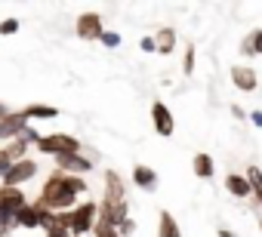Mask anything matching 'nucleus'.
I'll list each match as a JSON object with an SVG mask.
<instances>
[{"label": "nucleus", "mask_w": 262, "mask_h": 237, "mask_svg": "<svg viewBox=\"0 0 262 237\" xmlns=\"http://www.w3.org/2000/svg\"><path fill=\"white\" fill-rule=\"evenodd\" d=\"M34 203L43 206V209H50V212H71V209L80 203V197H77V191L68 185V176L56 170V173L47 176V182H43V188H40V194H37Z\"/></svg>", "instance_id": "obj_1"}, {"label": "nucleus", "mask_w": 262, "mask_h": 237, "mask_svg": "<svg viewBox=\"0 0 262 237\" xmlns=\"http://www.w3.org/2000/svg\"><path fill=\"white\" fill-rule=\"evenodd\" d=\"M96 222H99V203L90 200V197L80 200V203L71 209V237H86V234H93Z\"/></svg>", "instance_id": "obj_2"}, {"label": "nucleus", "mask_w": 262, "mask_h": 237, "mask_svg": "<svg viewBox=\"0 0 262 237\" xmlns=\"http://www.w3.org/2000/svg\"><path fill=\"white\" fill-rule=\"evenodd\" d=\"M37 151H40V154H50V157L56 160V157H62V154H77V151H80V139H77V136H68V133H50V136L40 139Z\"/></svg>", "instance_id": "obj_3"}, {"label": "nucleus", "mask_w": 262, "mask_h": 237, "mask_svg": "<svg viewBox=\"0 0 262 237\" xmlns=\"http://www.w3.org/2000/svg\"><path fill=\"white\" fill-rule=\"evenodd\" d=\"M151 124L161 139H170L176 133V121H173V111L167 108V102H161V99L151 102Z\"/></svg>", "instance_id": "obj_4"}, {"label": "nucleus", "mask_w": 262, "mask_h": 237, "mask_svg": "<svg viewBox=\"0 0 262 237\" xmlns=\"http://www.w3.org/2000/svg\"><path fill=\"white\" fill-rule=\"evenodd\" d=\"M37 160H19V163H13V170L4 176V179H0V185H7V188H22L25 182H31L34 176H37Z\"/></svg>", "instance_id": "obj_5"}, {"label": "nucleus", "mask_w": 262, "mask_h": 237, "mask_svg": "<svg viewBox=\"0 0 262 237\" xmlns=\"http://www.w3.org/2000/svg\"><path fill=\"white\" fill-rule=\"evenodd\" d=\"M74 31H77V37L86 40V43H90V40H102V34H105V22H102L99 13H83V16H77Z\"/></svg>", "instance_id": "obj_6"}, {"label": "nucleus", "mask_w": 262, "mask_h": 237, "mask_svg": "<svg viewBox=\"0 0 262 237\" xmlns=\"http://www.w3.org/2000/svg\"><path fill=\"white\" fill-rule=\"evenodd\" d=\"M56 170L59 173H68V176H90V170H93V160L83 154V151H77V154H62V157H56Z\"/></svg>", "instance_id": "obj_7"}, {"label": "nucleus", "mask_w": 262, "mask_h": 237, "mask_svg": "<svg viewBox=\"0 0 262 237\" xmlns=\"http://www.w3.org/2000/svg\"><path fill=\"white\" fill-rule=\"evenodd\" d=\"M28 127H31L28 117H25L22 111H13L7 121H0V142H13V139H19Z\"/></svg>", "instance_id": "obj_8"}, {"label": "nucleus", "mask_w": 262, "mask_h": 237, "mask_svg": "<svg viewBox=\"0 0 262 237\" xmlns=\"http://www.w3.org/2000/svg\"><path fill=\"white\" fill-rule=\"evenodd\" d=\"M231 83L241 92H256L259 89V71L250 68V65H234L231 68Z\"/></svg>", "instance_id": "obj_9"}, {"label": "nucleus", "mask_w": 262, "mask_h": 237, "mask_svg": "<svg viewBox=\"0 0 262 237\" xmlns=\"http://www.w3.org/2000/svg\"><path fill=\"white\" fill-rule=\"evenodd\" d=\"M99 219L108 222V225H114V228H120V225L129 219V203H126V200H123V203H108V200H102V203H99Z\"/></svg>", "instance_id": "obj_10"}, {"label": "nucleus", "mask_w": 262, "mask_h": 237, "mask_svg": "<svg viewBox=\"0 0 262 237\" xmlns=\"http://www.w3.org/2000/svg\"><path fill=\"white\" fill-rule=\"evenodd\" d=\"M102 200H108V203H123L126 200V185L114 170H105V197Z\"/></svg>", "instance_id": "obj_11"}, {"label": "nucleus", "mask_w": 262, "mask_h": 237, "mask_svg": "<svg viewBox=\"0 0 262 237\" xmlns=\"http://www.w3.org/2000/svg\"><path fill=\"white\" fill-rule=\"evenodd\" d=\"M129 179H133V185L142 188V191H155L158 188V173L151 167H145V163H136L133 173H129Z\"/></svg>", "instance_id": "obj_12"}, {"label": "nucleus", "mask_w": 262, "mask_h": 237, "mask_svg": "<svg viewBox=\"0 0 262 237\" xmlns=\"http://www.w3.org/2000/svg\"><path fill=\"white\" fill-rule=\"evenodd\" d=\"M225 191H228L231 197H237V200L253 197V188H250L247 176H241V173H228V176H225Z\"/></svg>", "instance_id": "obj_13"}, {"label": "nucleus", "mask_w": 262, "mask_h": 237, "mask_svg": "<svg viewBox=\"0 0 262 237\" xmlns=\"http://www.w3.org/2000/svg\"><path fill=\"white\" fill-rule=\"evenodd\" d=\"M22 114L28 117V124H31V121H56V117H59V108H56V105H40V102H34V105H25Z\"/></svg>", "instance_id": "obj_14"}, {"label": "nucleus", "mask_w": 262, "mask_h": 237, "mask_svg": "<svg viewBox=\"0 0 262 237\" xmlns=\"http://www.w3.org/2000/svg\"><path fill=\"white\" fill-rule=\"evenodd\" d=\"M16 228H25V231H37L40 228V209H37V203H28L25 209L16 212Z\"/></svg>", "instance_id": "obj_15"}, {"label": "nucleus", "mask_w": 262, "mask_h": 237, "mask_svg": "<svg viewBox=\"0 0 262 237\" xmlns=\"http://www.w3.org/2000/svg\"><path fill=\"white\" fill-rule=\"evenodd\" d=\"M158 237H182V228L170 209H161V216H158Z\"/></svg>", "instance_id": "obj_16"}, {"label": "nucleus", "mask_w": 262, "mask_h": 237, "mask_svg": "<svg viewBox=\"0 0 262 237\" xmlns=\"http://www.w3.org/2000/svg\"><path fill=\"white\" fill-rule=\"evenodd\" d=\"M155 43H158V53H161V56H170V53L176 50V43H179L176 28H161V31L155 34Z\"/></svg>", "instance_id": "obj_17"}, {"label": "nucleus", "mask_w": 262, "mask_h": 237, "mask_svg": "<svg viewBox=\"0 0 262 237\" xmlns=\"http://www.w3.org/2000/svg\"><path fill=\"white\" fill-rule=\"evenodd\" d=\"M191 170H194V176H198V179H213L216 163H213V157H210L207 151H198V154H194V160H191Z\"/></svg>", "instance_id": "obj_18"}, {"label": "nucleus", "mask_w": 262, "mask_h": 237, "mask_svg": "<svg viewBox=\"0 0 262 237\" xmlns=\"http://www.w3.org/2000/svg\"><path fill=\"white\" fill-rule=\"evenodd\" d=\"M241 53H244V56H262V28H253V31L241 40Z\"/></svg>", "instance_id": "obj_19"}, {"label": "nucleus", "mask_w": 262, "mask_h": 237, "mask_svg": "<svg viewBox=\"0 0 262 237\" xmlns=\"http://www.w3.org/2000/svg\"><path fill=\"white\" fill-rule=\"evenodd\" d=\"M28 148H31V145H28L25 139H13V142H7V145H4V151L10 154V160H13V163L28 160Z\"/></svg>", "instance_id": "obj_20"}, {"label": "nucleus", "mask_w": 262, "mask_h": 237, "mask_svg": "<svg viewBox=\"0 0 262 237\" xmlns=\"http://www.w3.org/2000/svg\"><path fill=\"white\" fill-rule=\"evenodd\" d=\"M247 182H250V188H253V200L256 203H262V170L259 167H247Z\"/></svg>", "instance_id": "obj_21"}, {"label": "nucleus", "mask_w": 262, "mask_h": 237, "mask_svg": "<svg viewBox=\"0 0 262 237\" xmlns=\"http://www.w3.org/2000/svg\"><path fill=\"white\" fill-rule=\"evenodd\" d=\"M93 237H120V231L114 228V225H108V222H96V228H93Z\"/></svg>", "instance_id": "obj_22"}, {"label": "nucleus", "mask_w": 262, "mask_h": 237, "mask_svg": "<svg viewBox=\"0 0 262 237\" xmlns=\"http://www.w3.org/2000/svg\"><path fill=\"white\" fill-rule=\"evenodd\" d=\"M194 59H198L194 46H185V56H182V71L185 74H194Z\"/></svg>", "instance_id": "obj_23"}, {"label": "nucleus", "mask_w": 262, "mask_h": 237, "mask_svg": "<svg viewBox=\"0 0 262 237\" xmlns=\"http://www.w3.org/2000/svg\"><path fill=\"white\" fill-rule=\"evenodd\" d=\"M19 139H25L28 145H34V148H37V145H40V139H43V133H37V127H28Z\"/></svg>", "instance_id": "obj_24"}, {"label": "nucleus", "mask_w": 262, "mask_h": 237, "mask_svg": "<svg viewBox=\"0 0 262 237\" xmlns=\"http://www.w3.org/2000/svg\"><path fill=\"white\" fill-rule=\"evenodd\" d=\"M16 31H19V19H4L0 22V37H10Z\"/></svg>", "instance_id": "obj_25"}, {"label": "nucleus", "mask_w": 262, "mask_h": 237, "mask_svg": "<svg viewBox=\"0 0 262 237\" xmlns=\"http://www.w3.org/2000/svg\"><path fill=\"white\" fill-rule=\"evenodd\" d=\"M99 43H102V46H108V50H114V46H120V34H117V31H105Z\"/></svg>", "instance_id": "obj_26"}, {"label": "nucleus", "mask_w": 262, "mask_h": 237, "mask_svg": "<svg viewBox=\"0 0 262 237\" xmlns=\"http://www.w3.org/2000/svg\"><path fill=\"white\" fill-rule=\"evenodd\" d=\"M139 50H142V53H148V56H151V53H158V43H155V34H148V37H142V40H139Z\"/></svg>", "instance_id": "obj_27"}, {"label": "nucleus", "mask_w": 262, "mask_h": 237, "mask_svg": "<svg viewBox=\"0 0 262 237\" xmlns=\"http://www.w3.org/2000/svg\"><path fill=\"white\" fill-rule=\"evenodd\" d=\"M10 170H13V160H10V154H7L4 148H0V179H4Z\"/></svg>", "instance_id": "obj_28"}, {"label": "nucleus", "mask_w": 262, "mask_h": 237, "mask_svg": "<svg viewBox=\"0 0 262 237\" xmlns=\"http://www.w3.org/2000/svg\"><path fill=\"white\" fill-rule=\"evenodd\" d=\"M117 231H120V237H129V234L136 231V222H133V219H126V222H123V225H120Z\"/></svg>", "instance_id": "obj_29"}, {"label": "nucleus", "mask_w": 262, "mask_h": 237, "mask_svg": "<svg viewBox=\"0 0 262 237\" xmlns=\"http://www.w3.org/2000/svg\"><path fill=\"white\" fill-rule=\"evenodd\" d=\"M250 124L262 130V108H256V111H250Z\"/></svg>", "instance_id": "obj_30"}, {"label": "nucleus", "mask_w": 262, "mask_h": 237, "mask_svg": "<svg viewBox=\"0 0 262 237\" xmlns=\"http://www.w3.org/2000/svg\"><path fill=\"white\" fill-rule=\"evenodd\" d=\"M10 114H13V108H10L7 102H0V121H7V117H10Z\"/></svg>", "instance_id": "obj_31"}, {"label": "nucleus", "mask_w": 262, "mask_h": 237, "mask_svg": "<svg viewBox=\"0 0 262 237\" xmlns=\"http://www.w3.org/2000/svg\"><path fill=\"white\" fill-rule=\"evenodd\" d=\"M231 114H234V117H237V121H244V117H250V114H247V111H244V108H241V105H231Z\"/></svg>", "instance_id": "obj_32"}, {"label": "nucleus", "mask_w": 262, "mask_h": 237, "mask_svg": "<svg viewBox=\"0 0 262 237\" xmlns=\"http://www.w3.org/2000/svg\"><path fill=\"white\" fill-rule=\"evenodd\" d=\"M216 234H219V237H237V234H234V231H228V228H219Z\"/></svg>", "instance_id": "obj_33"}, {"label": "nucleus", "mask_w": 262, "mask_h": 237, "mask_svg": "<svg viewBox=\"0 0 262 237\" xmlns=\"http://www.w3.org/2000/svg\"><path fill=\"white\" fill-rule=\"evenodd\" d=\"M259 234H262V216H259Z\"/></svg>", "instance_id": "obj_34"}]
</instances>
